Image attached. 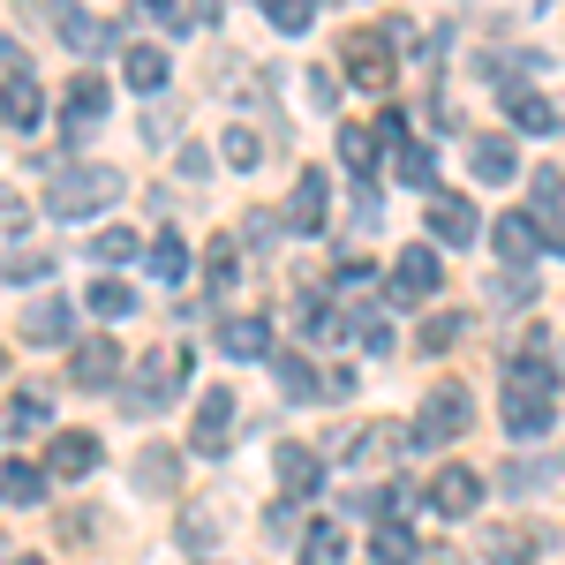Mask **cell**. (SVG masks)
<instances>
[{
	"instance_id": "1",
	"label": "cell",
	"mask_w": 565,
	"mask_h": 565,
	"mask_svg": "<svg viewBox=\"0 0 565 565\" xmlns=\"http://www.w3.org/2000/svg\"><path fill=\"white\" fill-rule=\"evenodd\" d=\"M121 189H129L121 167H61L53 189H45V212L53 218H90V212H106V204H121Z\"/></svg>"
},
{
	"instance_id": "4",
	"label": "cell",
	"mask_w": 565,
	"mask_h": 565,
	"mask_svg": "<svg viewBox=\"0 0 565 565\" xmlns=\"http://www.w3.org/2000/svg\"><path fill=\"white\" fill-rule=\"evenodd\" d=\"M558 354H551V340L543 332H527L521 354H505V392H543V399H558Z\"/></svg>"
},
{
	"instance_id": "44",
	"label": "cell",
	"mask_w": 565,
	"mask_h": 565,
	"mask_svg": "<svg viewBox=\"0 0 565 565\" xmlns=\"http://www.w3.org/2000/svg\"><path fill=\"white\" fill-rule=\"evenodd\" d=\"M15 226H31V204H23V196L0 181V234H15Z\"/></svg>"
},
{
	"instance_id": "7",
	"label": "cell",
	"mask_w": 565,
	"mask_h": 565,
	"mask_svg": "<svg viewBox=\"0 0 565 565\" xmlns=\"http://www.w3.org/2000/svg\"><path fill=\"white\" fill-rule=\"evenodd\" d=\"M324 218H332V181H324V167H302L295 196H287V234H324Z\"/></svg>"
},
{
	"instance_id": "33",
	"label": "cell",
	"mask_w": 565,
	"mask_h": 565,
	"mask_svg": "<svg viewBox=\"0 0 565 565\" xmlns=\"http://www.w3.org/2000/svg\"><path fill=\"white\" fill-rule=\"evenodd\" d=\"M84 302L98 309V317H136V287H121V279H98V287H84Z\"/></svg>"
},
{
	"instance_id": "16",
	"label": "cell",
	"mask_w": 565,
	"mask_h": 565,
	"mask_svg": "<svg viewBox=\"0 0 565 565\" xmlns=\"http://www.w3.org/2000/svg\"><path fill=\"white\" fill-rule=\"evenodd\" d=\"M121 377V348L98 332V340H84V348L68 354V385H84V392H98V385H114Z\"/></svg>"
},
{
	"instance_id": "51",
	"label": "cell",
	"mask_w": 565,
	"mask_h": 565,
	"mask_svg": "<svg viewBox=\"0 0 565 565\" xmlns=\"http://www.w3.org/2000/svg\"><path fill=\"white\" fill-rule=\"evenodd\" d=\"M0 370H8V348H0Z\"/></svg>"
},
{
	"instance_id": "15",
	"label": "cell",
	"mask_w": 565,
	"mask_h": 565,
	"mask_svg": "<svg viewBox=\"0 0 565 565\" xmlns=\"http://www.w3.org/2000/svg\"><path fill=\"white\" fill-rule=\"evenodd\" d=\"M39 114H45L39 76H31V68H8V76H0V121H8V129H39Z\"/></svg>"
},
{
	"instance_id": "26",
	"label": "cell",
	"mask_w": 565,
	"mask_h": 565,
	"mask_svg": "<svg viewBox=\"0 0 565 565\" xmlns=\"http://www.w3.org/2000/svg\"><path fill=\"white\" fill-rule=\"evenodd\" d=\"M302 565H348V535H340L332 521H317L302 535Z\"/></svg>"
},
{
	"instance_id": "10",
	"label": "cell",
	"mask_w": 565,
	"mask_h": 565,
	"mask_svg": "<svg viewBox=\"0 0 565 565\" xmlns=\"http://www.w3.org/2000/svg\"><path fill=\"white\" fill-rule=\"evenodd\" d=\"M476 505H482V476H476V468H437V476H430V513L468 521Z\"/></svg>"
},
{
	"instance_id": "49",
	"label": "cell",
	"mask_w": 565,
	"mask_h": 565,
	"mask_svg": "<svg viewBox=\"0 0 565 565\" xmlns=\"http://www.w3.org/2000/svg\"><path fill=\"white\" fill-rule=\"evenodd\" d=\"M430 565H460V558H430Z\"/></svg>"
},
{
	"instance_id": "9",
	"label": "cell",
	"mask_w": 565,
	"mask_h": 565,
	"mask_svg": "<svg viewBox=\"0 0 565 565\" xmlns=\"http://www.w3.org/2000/svg\"><path fill=\"white\" fill-rule=\"evenodd\" d=\"M45 23H53V31H61V45H68V53H106V45H114V31H106V23H98V15H84V8H76V0H53V8H45Z\"/></svg>"
},
{
	"instance_id": "38",
	"label": "cell",
	"mask_w": 565,
	"mask_h": 565,
	"mask_svg": "<svg viewBox=\"0 0 565 565\" xmlns=\"http://www.w3.org/2000/svg\"><path fill=\"white\" fill-rule=\"evenodd\" d=\"M392 167H399V181H415V189H437V167H430V151H423V143H399V151H392Z\"/></svg>"
},
{
	"instance_id": "43",
	"label": "cell",
	"mask_w": 565,
	"mask_h": 565,
	"mask_svg": "<svg viewBox=\"0 0 565 565\" xmlns=\"http://www.w3.org/2000/svg\"><path fill=\"white\" fill-rule=\"evenodd\" d=\"M279 385L295 392V399H309V392H317V377H309V362H302V354H279Z\"/></svg>"
},
{
	"instance_id": "25",
	"label": "cell",
	"mask_w": 565,
	"mask_h": 565,
	"mask_svg": "<svg viewBox=\"0 0 565 565\" xmlns=\"http://www.w3.org/2000/svg\"><path fill=\"white\" fill-rule=\"evenodd\" d=\"M505 430L513 437H543L551 430V399H543V392H505Z\"/></svg>"
},
{
	"instance_id": "27",
	"label": "cell",
	"mask_w": 565,
	"mask_h": 565,
	"mask_svg": "<svg viewBox=\"0 0 565 565\" xmlns=\"http://www.w3.org/2000/svg\"><path fill=\"white\" fill-rule=\"evenodd\" d=\"M0 423H8V430H15V437H39L45 423H53V407H45L39 392H15V399H8V415H0Z\"/></svg>"
},
{
	"instance_id": "29",
	"label": "cell",
	"mask_w": 565,
	"mask_h": 565,
	"mask_svg": "<svg viewBox=\"0 0 565 565\" xmlns=\"http://www.w3.org/2000/svg\"><path fill=\"white\" fill-rule=\"evenodd\" d=\"M482 558H490V565H527V558H535V543H527L521 527H490V535H482Z\"/></svg>"
},
{
	"instance_id": "40",
	"label": "cell",
	"mask_w": 565,
	"mask_h": 565,
	"mask_svg": "<svg viewBox=\"0 0 565 565\" xmlns=\"http://www.w3.org/2000/svg\"><path fill=\"white\" fill-rule=\"evenodd\" d=\"M0 271L23 287V279H45V271H53V257H45V249H8V264H0Z\"/></svg>"
},
{
	"instance_id": "45",
	"label": "cell",
	"mask_w": 565,
	"mask_h": 565,
	"mask_svg": "<svg viewBox=\"0 0 565 565\" xmlns=\"http://www.w3.org/2000/svg\"><path fill=\"white\" fill-rule=\"evenodd\" d=\"M181 543H189V551H212V543H218V527L204 521V513H189V521H181Z\"/></svg>"
},
{
	"instance_id": "32",
	"label": "cell",
	"mask_w": 565,
	"mask_h": 565,
	"mask_svg": "<svg viewBox=\"0 0 565 565\" xmlns=\"http://www.w3.org/2000/svg\"><path fill=\"white\" fill-rule=\"evenodd\" d=\"M264 15H271V31H287V39H302L309 23H317V0H264Z\"/></svg>"
},
{
	"instance_id": "18",
	"label": "cell",
	"mask_w": 565,
	"mask_h": 565,
	"mask_svg": "<svg viewBox=\"0 0 565 565\" xmlns=\"http://www.w3.org/2000/svg\"><path fill=\"white\" fill-rule=\"evenodd\" d=\"M61 114H68V136L84 143V136L98 129V121H106V76H76V84H68V106H61Z\"/></svg>"
},
{
	"instance_id": "19",
	"label": "cell",
	"mask_w": 565,
	"mask_h": 565,
	"mask_svg": "<svg viewBox=\"0 0 565 565\" xmlns=\"http://www.w3.org/2000/svg\"><path fill=\"white\" fill-rule=\"evenodd\" d=\"M271 468H279V490H287V498L324 490V460H317L309 445H279V460H271Z\"/></svg>"
},
{
	"instance_id": "34",
	"label": "cell",
	"mask_w": 565,
	"mask_h": 565,
	"mask_svg": "<svg viewBox=\"0 0 565 565\" xmlns=\"http://www.w3.org/2000/svg\"><path fill=\"white\" fill-rule=\"evenodd\" d=\"M460 332H468V317H460V309H437V317H423V354H445Z\"/></svg>"
},
{
	"instance_id": "28",
	"label": "cell",
	"mask_w": 565,
	"mask_h": 565,
	"mask_svg": "<svg viewBox=\"0 0 565 565\" xmlns=\"http://www.w3.org/2000/svg\"><path fill=\"white\" fill-rule=\"evenodd\" d=\"M490 302H498V309H527V302H535V271H521V264H498Z\"/></svg>"
},
{
	"instance_id": "41",
	"label": "cell",
	"mask_w": 565,
	"mask_h": 565,
	"mask_svg": "<svg viewBox=\"0 0 565 565\" xmlns=\"http://www.w3.org/2000/svg\"><path fill=\"white\" fill-rule=\"evenodd\" d=\"M234 279H242V249L234 242H212V295H226Z\"/></svg>"
},
{
	"instance_id": "11",
	"label": "cell",
	"mask_w": 565,
	"mask_h": 565,
	"mask_svg": "<svg viewBox=\"0 0 565 565\" xmlns=\"http://www.w3.org/2000/svg\"><path fill=\"white\" fill-rule=\"evenodd\" d=\"M234 407H242V399H234L226 385H212V392H204V407H196V423H189V445H196V452H226V437H234Z\"/></svg>"
},
{
	"instance_id": "30",
	"label": "cell",
	"mask_w": 565,
	"mask_h": 565,
	"mask_svg": "<svg viewBox=\"0 0 565 565\" xmlns=\"http://www.w3.org/2000/svg\"><path fill=\"white\" fill-rule=\"evenodd\" d=\"M370 558L377 565H415V535H407L399 521H385L377 535H370Z\"/></svg>"
},
{
	"instance_id": "46",
	"label": "cell",
	"mask_w": 565,
	"mask_h": 565,
	"mask_svg": "<svg viewBox=\"0 0 565 565\" xmlns=\"http://www.w3.org/2000/svg\"><path fill=\"white\" fill-rule=\"evenodd\" d=\"M370 279H377V271H370V264H340V287H348V295H362V287H370Z\"/></svg>"
},
{
	"instance_id": "8",
	"label": "cell",
	"mask_w": 565,
	"mask_h": 565,
	"mask_svg": "<svg viewBox=\"0 0 565 565\" xmlns=\"http://www.w3.org/2000/svg\"><path fill=\"white\" fill-rule=\"evenodd\" d=\"M437 279H445V264H437L430 242H415V249H399V264H392V302H430L437 295Z\"/></svg>"
},
{
	"instance_id": "2",
	"label": "cell",
	"mask_w": 565,
	"mask_h": 565,
	"mask_svg": "<svg viewBox=\"0 0 565 565\" xmlns=\"http://www.w3.org/2000/svg\"><path fill=\"white\" fill-rule=\"evenodd\" d=\"M181 392H189V348H143V370H136L129 399H121V415H159V407H174Z\"/></svg>"
},
{
	"instance_id": "36",
	"label": "cell",
	"mask_w": 565,
	"mask_h": 565,
	"mask_svg": "<svg viewBox=\"0 0 565 565\" xmlns=\"http://www.w3.org/2000/svg\"><path fill=\"white\" fill-rule=\"evenodd\" d=\"M340 159L370 181V174H377V136H370V129H340Z\"/></svg>"
},
{
	"instance_id": "20",
	"label": "cell",
	"mask_w": 565,
	"mask_h": 565,
	"mask_svg": "<svg viewBox=\"0 0 565 565\" xmlns=\"http://www.w3.org/2000/svg\"><path fill=\"white\" fill-rule=\"evenodd\" d=\"M490 242H498V264H521V271H527V257L543 249V234H535V218H527V212H505L498 226H490Z\"/></svg>"
},
{
	"instance_id": "48",
	"label": "cell",
	"mask_w": 565,
	"mask_h": 565,
	"mask_svg": "<svg viewBox=\"0 0 565 565\" xmlns=\"http://www.w3.org/2000/svg\"><path fill=\"white\" fill-rule=\"evenodd\" d=\"M8 68H23V61H15V53H8V39H0V76H8Z\"/></svg>"
},
{
	"instance_id": "22",
	"label": "cell",
	"mask_w": 565,
	"mask_h": 565,
	"mask_svg": "<svg viewBox=\"0 0 565 565\" xmlns=\"http://www.w3.org/2000/svg\"><path fill=\"white\" fill-rule=\"evenodd\" d=\"M505 121H513L521 136H551L558 129V106H551L543 90H505Z\"/></svg>"
},
{
	"instance_id": "24",
	"label": "cell",
	"mask_w": 565,
	"mask_h": 565,
	"mask_svg": "<svg viewBox=\"0 0 565 565\" xmlns=\"http://www.w3.org/2000/svg\"><path fill=\"white\" fill-rule=\"evenodd\" d=\"M45 490H53L45 460H8V468H0V498H15V505H39Z\"/></svg>"
},
{
	"instance_id": "39",
	"label": "cell",
	"mask_w": 565,
	"mask_h": 565,
	"mask_svg": "<svg viewBox=\"0 0 565 565\" xmlns=\"http://www.w3.org/2000/svg\"><path fill=\"white\" fill-rule=\"evenodd\" d=\"M218 159H226V167H257V159H264L257 129H226V136H218Z\"/></svg>"
},
{
	"instance_id": "23",
	"label": "cell",
	"mask_w": 565,
	"mask_h": 565,
	"mask_svg": "<svg viewBox=\"0 0 565 565\" xmlns=\"http://www.w3.org/2000/svg\"><path fill=\"white\" fill-rule=\"evenodd\" d=\"M136 490H151V498H174L181 490V452L174 445H151V452L136 460Z\"/></svg>"
},
{
	"instance_id": "5",
	"label": "cell",
	"mask_w": 565,
	"mask_h": 565,
	"mask_svg": "<svg viewBox=\"0 0 565 565\" xmlns=\"http://www.w3.org/2000/svg\"><path fill=\"white\" fill-rule=\"evenodd\" d=\"M392 45H399L392 31H354V39L340 45V61H348V76L362 90H385L392 84V68H399V53H392Z\"/></svg>"
},
{
	"instance_id": "13",
	"label": "cell",
	"mask_w": 565,
	"mask_h": 565,
	"mask_svg": "<svg viewBox=\"0 0 565 565\" xmlns=\"http://www.w3.org/2000/svg\"><path fill=\"white\" fill-rule=\"evenodd\" d=\"M468 167H476V181H513L521 174V143L505 129H482V136H468Z\"/></svg>"
},
{
	"instance_id": "3",
	"label": "cell",
	"mask_w": 565,
	"mask_h": 565,
	"mask_svg": "<svg viewBox=\"0 0 565 565\" xmlns=\"http://www.w3.org/2000/svg\"><path fill=\"white\" fill-rule=\"evenodd\" d=\"M468 423H476V399H468V385H437L430 399H423V415H415V445L423 452H437V445H452V437H468Z\"/></svg>"
},
{
	"instance_id": "31",
	"label": "cell",
	"mask_w": 565,
	"mask_h": 565,
	"mask_svg": "<svg viewBox=\"0 0 565 565\" xmlns=\"http://www.w3.org/2000/svg\"><path fill=\"white\" fill-rule=\"evenodd\" d=\"M136 249H143L136 226H106V234H90V257H98V264H129Z\"/></svg>"
},
{
	"instance_id": "35",
	"label": "cell",
	"mask_w": 565,
	"mask_h": 565,
	"mask_svg": "<svg viewBox=\"0 0 565 565\" xmlns=\"http://www.w3.org/2000/svg\"><path fill=\"white\" fill-rule=\"evenodd\" d=\"M129 84L136 90H159V84H167V53H159V45H129Z\"/></svg>"
},
{
	"instance_id": "21",
	"label": "cell",
	"mask_w": 565,
	"mask_h": 565,
	"mask_svg": "<svg viewBox=\"0 0 565 565\" xmlns=\"http://www.w3.org/2000/svg\"><path fill=\"white\" fill-rule=\"evenodd\" d=\"M218 348L234 354V362H264V354H271V324H264V317H226V324H218Z\"/></svg>"
},
{
	"instance_id": "47",
	"label": "cell",
	"mask_w": 565,
	"mask_h": 565,
	"mask_svg": "<svg viewBox=\"0 0 565 565\" xmlns=\"http://www.w3.org/2000/svg\"><path fill=\"white\" fill-rule=\"evenodd\" d=\"M189 8H196V23H212V15H218V0H189Z\"/></svg>"
},
{
	"instance_id": "42",
	"label": "cell",
	"mask_w": 565,
	"mask_h": 565,
	"mask_svg": "<svg viewBox=\"0 0 565 565\" xmlns=\"http://www.w3.org/2000/svg\"><path fill=\"white\" fill-rule=\"evenodd\" d=\"M543 482H551V460H513V468H505V490H513V498L543 490Z\"/></svg>"
},
{
	"instance_id": "17",
	"label": "cell",
	"mask_w": 565,
	"mask_h": 565,
	"mask_svg": "<svg viewBox=\"0 0 565 565\" xmlns=\"http://www.w3.org/2000/svg\"><path fill=\"white\" fill-rule=\"evenodd\" d=\"M143 271H151V287H181V279H189V242H181L174 226H159V234H151Z\"/></svg>"
},
{
	"instance_id": "12",
	"label": "cell",
	"mask_w": 565,
	"mask_h": 565,
	"mask_svg": "<svg viewBox=\"0 0 565 565\" xmlns=\"http://www.w3.org/2000/svg\"><path fill=\"white\" fill-rule=\"evenodd\" d=\"M68 332H76V309L61 295H39L23 309V348H68Z\"/></svg>"
},
{
	"instance_id": "6",
	"label": "cell",
	"mask_w": 565,
	"mask_h": 565,
	"mask_svg": "<svg viewBox=\"0 0 565 565\" xmlns=\"http://www.w3.org/2000/svg\"><path fill=\"white\" fill-rule=\"evenodd\" d=\"M98 460H106V445H98L90 430H53V445H45V476H53V482L98 476Z\"/></svg>"
},
{
	"instance_id": "52",
	"label": "cell",
	"mask_w": 565,
	"mask_h": 565,
	"mask_svg": "<svg viewBox=\"0 0 565 565\" xmlns=\"http://www.w3.org/2000/svg\"><path fill=\"white\" fill-rule=\"evenodd\" d=\"M558 370H565V362H558Z\"/></svg>"
},
{
	"instance_id": "37",
	"label": "cell",
	"mask_w": 565,
	"mask_h": 565,
	"mask_svg": "<svg viewBox=\"0 0 565 565\" xmlns=\"http://www.w3.org/2000/svg\"><path fill=\"white\" fill-rule=\"evenodd\" d=\"M136 15H151L159 31H196V8L189 0H136Z\"/></svg>"
},
{
	"instance_id": "14",
	"label": "cell",
	"mask_w": 565,
	"mask_h": 565,
	"mask_svg": "<svg viewBox=\"0 0 565 565\" xmlns=\"http://www.w3.org/2000/svg\"><path fill=\"white\" fill-rule=\"evenodd\" d=\"M482 234V218L468 196H430V242H445V249H468Z\"/></svg>"
},
{
	"instance_id": "50",
	"label": "cell",
	"mask_w": 565,
	"mask_h": 565,
	"mask_svg": "<svg viewBox=\"0 0 565 565\" xmlns=\"http://www.w3.org/2000/svg\"><path fill=\"white\" fill-rule=\"evenodd\" d=\"M15 565H45V558H15Z\"/></svg>"
}]
</instances>
